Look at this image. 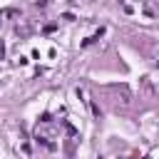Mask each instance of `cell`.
I'll list each match as a JSON object with an SVG mask.
<instances>
[{"instance_id": "6da1fadb", "label": "cell", "mask_w": 159, "mask_h": 159, "mask_svg": "<svg viewBox=\"0 0 159 159\" xmlns=\"http://www.w3.org/2000/svg\"><path fill=\"white\" fill-rule=\"evenodd\" d=\"M40 122H42V124H52V114H50V112H42Z\"/></svg>"}, {"instance_id": "7a4b0ae2", "label": "cell", "mask_w": 159, "mask_h": 159, "mask_svg": "<svg viewBox=\"0 0 159 159\" xmlns=\"http://www.w3.org/2000/svg\"><path fill=\"white\" fill-rule=\"evenodd\" d=\"M2 55H5V45L0 42V57H2Z\"/></svg>"}, {"instance_id": "3957f363", "label": "cell", "mask_w": 159, "mask_h": 159, "mask_svg": "<svg viewBox=\"0 0 159 159\" xmlns=\"http://www.w3.org/2000/svg\"><path fill=\"white\" fill-rule=\"evenodd\" d=\"M0 22H2V15H0Z\"/></svg>"}, {"instance_id": "277c9868", "label": "cell", "mask_w": 159, "mask_h": 159, "mask_svg": "<svg viewBox=\"0 0 159 159\" xmlns=\"http://www.w3.org/2000/svg\"><path fill=\"white\" fill-rule=\"evenodd\" d=\"M157 67H159V60H157Z\"/></svg>"}]
</instances>
